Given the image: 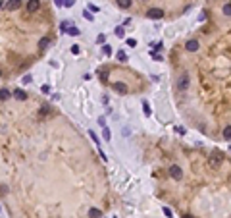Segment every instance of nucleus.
I'll return each mask as SVG.
<instances>
[{"instance_id":"obj_8","label":"nucleus","mask_w":231,"mask_h":218,"mask_svg":"<svg viewBox=\"0 0 231 218\" xmlns=\"http://www.w3.org/2000/svg\"><path fill=\"white\" fill-rule=\"evenodd\" d=\"M116 4H118L121 10H127V8H131L133 0H116Z\"/></svg>"},{"instance_id":"obj_10","label":"nucleus","mask_w":231,"mask_h":218,"mask_svg":"<svg viewBox=\"0 0 231 218\" xmlns=\"http://www.w3.org/2000/svg\"><path fill=\"white\" fill-rule=\"evenodd\" d=\"M48 45H50V39H48V37H42V39L39 41V48H41V50H45Z\"/></svg>"},{"instance_id":"obj_25","label":"nucleus","mask_w":231,"mask_h":218,"mask_svg":"<svg viewBox=\"0 0 231 218\" xmlns=\"http://www.w3.org/2000/svg\"><path fill=\"white\" fill-rule=\"evenodd\" d=\"M118 60H119V62H125V60H127V54H125V52H118Z\"/></svg>"},{"instance_id":"obj_29","label":"nucleus","mask_w":231,"mask_h":218,"mask_svg":"<svg viewBox=\"0 0 231 218\" xmlns=\"http://www.w3.org/2000/svg\"><path fill=\"white\" fill-rule=\"evenodd\" d=\"M127 46H137V41L135 39H127Z\"/></svg>"},{"instance_id":"obj_28","label":"nucleus","mask_w":231,"mask_h":218,"mask_svg":"<svg viewBox=\"0 0 231 218\" xmlns=\"http://www.w3.org/2000/svg\"><path fill=\"white\" fill-rule=\"evenodd\" d=\"M89 135H91V139L95 141V143H100V139L96 137V133H95V131H89Z\"/></svg>"},{"instance_id":"obj_30","label":"nucleus","mask_w":231,"mask_h":218,"mask_svg":"<svg viewBox=\"0 0 231 218\" xmlns=\"http://www.w3.org/2000/svg\"><path fill=\"white\" fill-rule=\"evenodd\" d=\"M31 81H33L31 75H23V83H31Z\"/></svg>"},{"instance_id":"obj_32","label":"nucleus","mask_w":231,"mask_h":218,"mask_svg":"<svg viewBox=\"0 0 231 218\" xmlns=\"http://www.w3.org/2000/svg\"><path fill=\"white\" fill-rule=\"evenodd\" d=\"M71 52H73V54H79V46L73 45V46H71Z\"/></svg>"},{"instance_id":"obj_26","label":"nucleus","mask_w":231,"mask_h":218,"mask_svg":"<svg viewBox=\"0 0 231 218\" xmlns=\"http://www.w3.org/2000/svg\"><path fill=\"white\" fill-rule=\"evenodd\" d=\"M96 42H98V45H104V42H106V37H104V35H98V37H96Z\"/></svg>"},{"instance_id":"obj_16","label":"nucleus","mask_w":231,"mask_h":218,"mask_svg":"<svg viewBox=\"0 0 231 218\" xmlns=\"http://www.w3.org/2000/svg\"><path fill=\"white\" fill-rule=\"evenodd\" d=\"M223 16H231V2L223 4Z\"/></svg>"},{"instance_id":"obj_1","label":"nucleus","mask_w":231,"mask_h":218,"mask_svg":"<svg viewBox=\"0 0 231 218\" xmlns=\"http://www.w3.org/2000/svg\"><path fill=\"white\" fill-rule=\"evenodd\" d=\"M147 18L158 21V19L164 18V10H162V8H150V10H147Z\"/></svg>"},{"instance_id":"obj_19","label":"nucleus","mask_w":231,"mask_h":218,"mask_svg":"<svg viewBox=\"0 0 231 218\" xmlns=\"http://www.w3.org/2000/svg\"><path fill=\"white\" fill-rule=\"evenodd\" d=\"M143 112H144V116H150V106H148V103H147V100L143 103Z\"/></svg>"},{"instance_id":"obj_33","label":"nucleus","mask_w":231,"mask_h":218,"mask_svg":"<svg viewBox=\"0 0 231 218\" xmlns=\"http://www.w3.org/2000/svg\"><path fill=\"white\" fill-rule=\"evenodd\" d=\"M164 214H166V216H171V210H170L168 207H164Z\"/></svg>"},{"instance_id":"obj_37","label":"nucleus","mask_w":231,"mask_h":218,"mask_svg":"<svg viewBox=\"0 0 231 218\" xmlns=\"http://www.w3.org/2000/svg\"><path fill=\"white\" fill-rule=\"evenodd\" d=\"M0 75H2V70H0Z\"/></svg>"},{"instance_id":"obj_17","label":"nucleus","mask_w":231,"mask_h":218,"mask_svg":"<svg viewBox=\"0 0 231 218\" xmlns=\"http://www.w3.org/2000/svg\"><path fill=\"white\" fill-rule=\"evenodd\" d=\"M71 27V23L69 21H62V25H60V29H62V33H68V29Z\"/></svg>"},{"instance_id":"obj_23","label":"nucleus","mask_w":231,"mask_h":218,"mask_svg":"<svg viewBox=\"0 0 231 218\" xmlns=\"http://www.w3.org/2000/svg\"><path fill=\"white\" fill-rule=\"evenodd\" d=\"M102 50H104V54H106V56H110V54H112V46H110V45H104Z\"/></svg>"},{"instance_id":"obj_14","label":"nucleus","mask_w":231,"mask_h":218,"mask_svg":"<svg viewBox=\"0 0 231 218\" xmlns=\"http://www.w3.org/2000/svg\"><path fill=\"white\" fill-rule=\"evenodd\" d=\"M110 137H112V133H110V129H108V127L104 126V129H102V139H104V141H110Z\"/></svg>"},{"instance_id":"obj_34","label":"nucleus","mask_w":231,"mask_h":218,"mask_svg":"<svg viewBox=\"0 0 231 218\" xmlns=\"http://www.w3.org/2000/svg\"><path fill=\"white\" fill-rule=\"evenodd\" d=\"M56 4L58 6H64V0H56Z\"/></svg>"},{"instance_id":"obj_11","label":"nucleus","mask_w":231,"mask_h":218,"mask_svg":"<svg viewBox=\"0 0 231 218\" xmlns=\"http://www.w3.org/2000/svg\"><path fill=\"white\" fill-rule=\"evenodd\" d=\"M12 97V93L8 89H0V100H8Z\"/></svg>"},{"instance_id":"obj_18","label":"nucleus","mask_w":231,"mask_h":218,"mask_svg":"<svg viewBox=\"0 0 231 218\" xmlns=\"http://www.w3.org/2000/svg\"><path fill=\"white\" fill-rule=\"evenodd\" d=\"M46 114H50V106L48 104H42L41 106V116H46Z\"/></svg>"},{"instance_id":"obj_15","label":"nucleus","mask_w":231,"mask_h":218,"mask_svg":"<svg viewBox=\"0 0 231 218\" xmlns=\"http://www.w3.org/2000/svg\"><path fill=\"white\" fill-rule=\"evenodd\" d=\"M68 35H71V37H77V35H81V31H79L77 27H69V29H68Z\"/></svg>"},{"instance_id":"obj_31","label":"nucleus","mask_w":231,"mask_h":218,"mask_svg":"<svg viewBox=\"0 0 231 218\" xmlns=\"http://www.w3.org/2000/svg\"><path fill=\"white\" fill-rule=\"evenodd\" d=\"M98 10H100V8H98V6H92V4L89 6V12H98Z\"/></svg>"},{"instance_id":"obj_20","label":"nucleus","mask_w":231,"mask_h":218,"mask_svg":"<svg viewBox=\"0 0 231 218\" xmlns=\"http://www.w3.org/2000/svg\"><path fill=\"white\" fill-rule=\"evenodd\" d=\"M114 33H116V37H119V39L125 35V33H123V27H116V31H114Z\"/></svg>"},{"instance_id":"obj_22","label":"nucleus","mask_w":231,"mask_h":218,"mask_svg":"<svg viewBox=\"0 0 231 218\" xmlns=\"http://www.w3.org/2000/svg\"><path fill=\"white\" fill-rule=\"evenodd\" d=\"M218 164H220V158L212 156V158H210V166H212V168H216V166H218Z\"/></svg>"},{"instance_id":"obj_24","label":"nucleus","mask_w":231,"mask_h":218,"mask_svg":"<svg viewBox=\"0 0 231 218\" xmlns=\"http://www.w3.org/2000/svg\"><path fill=\"white\" fill-rule=\"evenodd\" d=\"M83 16H85L87 19H89V21H92V19H95V18H92V14H91L89 10H83Z\"/></svg>"},{"instance_id":"obj_9","label":"nucleus","mask_w":231,"mask_h":218,"mask_svg":"<svg viewBox=\"0 0 231 218\" xmlns=\"http://www.w3.org/2000/svg\"><path fill=\"white\" fill-rule=\"evenodd\" d=\"M14 97H16L18 100H25L27 99V93L21 91V89H16V91H14Z\"/></svg>"},{"instance_id":"obj_21","label":"nucleus","mask_w":231,"mask_h":218,"mask_svg":"<svg viewBox=\"0 0 231 218\" xmlns=\"http://www.w3.org/2000/svg\"><path fill=\"white\" fill-rule=\"evenodd\" d=\"M98 77L102 79V81H106V79H108V71H106V70H102V71L98 70Z\"/></svg>"},{"instance_id":"obj_2","label":"nucleus","mask_w":231,"mask_h":218,"mask_svg":"<svg viewBox=\"0 0 231 218\" xmlns=\"http://www.w3.org/2000/svg\"><path fill=\"white\" fill-rule=\"evenodd\" d=\"M170 176H171L173 180H181V178H183V170L179 168L177 164H173V166H170Z\"/></svg>"},{"instance_id":"obj_36","label":"nucleus","mask_w":231,"mask_h":218,"mask_svg":"<svg viewBox=\"0 0 231 218\" xmlns=\"http://www.w3.org/2000/svg\"><path fill=\"white\" fill-rule=\"evenodd\" d=\"M2 6H4V2H2V0H0V8H2Z\"/></svg>"},{"instance_id":"obj_5","label":"nucleus","mask_w":231,"mask_h":218,"mask_svg":"<svg viewBox=\"0 0 231 218\" xmlns=\"http://www.w3.org/2000/svg\"><path fill=\"white\" fill-rule=\"evenodd\" d=\"M185 48L189 50V52H197V50L200 48V45H198V41H197V39H191V41H187Z\"/></svg>"},{"instance_id":"obj_7","label":"nucleus","mask_w":231,"mask_h":218,"mask_svg":"<svg viewBox=\"0 0 231 218\" xmlns=\"http://www.w3.org/2000/svg\"><path fill=\"white\" fill-rule=\"evenodd\" d=\"M19 6H21V0H8V2H6V8H8L10 12L12 10H18Z\"/></svg>"},{"instance_id":"obj_35","label":"nucleus","mask_w":231,"mask_h":218,"mask_svg":"<svg viewBox=\"0 0 231 218\" xmlns=\"http://www.w3.org/2000/svg\"><path fill=\"white\" fill-rule=\"evenodd\" d=\"M183 218H193V216H189V214H185V216H183Z\"/></svg>"},{"instance_id":"obj_3","label":"nucleus","mask_w":231,"mask_h":218,"mask_svg":"<svg viewBox=\"0 0 231 218\" xmlns=\"http://www.w3.org/2000/svg\"><path fill=\"white\" fill-rule=\"evenodd\" d=\"M187 87H189V75H187V74H183L181 77L177 79V91H185Z\"/></svg>"},{"instance_id":"obj_13","label":"nucleus","mask_w":231,"mask_h":218,"mask_svg":"<svg viewBox=\"0 0 231 218\" xmlns=\"http://www.w3.org/2000/svg\"><path fill=\"white\" fill-rule=\"evenodd\" d=\"M100 216H102V212H100L98 208H91L89 210V218H100Z\"/></svg>"},{"instance_id":"obj_12","label":"nucleus","mask_w":231,"mask_h":218,"mask_svg":"<svg viewBox=\"0 0 231 218\" xmlns=\"http://www.w3.org/2000/svg\"><path fill=\"white\" fill-rule=\"evenodd\" d=\"M223 139H225V141H231V126H225V127H223Z\"/></svg>"},{"instance_id":"obj_4","label":"nucleus","mask_w":231,"mask_h":218,"mask_svg":"<svg viewBox=\"0 0 231 218\" xmlns=\"http://www.w3.org/2000/svg\"><path fill=\"white\" fill-rule=\"evenodd\" d=\"M112 87H114V91H116V93H119V95H127V91H129V89H127V85H125V83H121V81H116Z\"/></svg>"},{"instance_id":"obj_27","label":"nucleus","mask_w":231,"mask_h":218,"mask_svg":"<svg viewBox=\"0 0 231 218\" xmlns=\"http://www.w3.org/2000/svg\"><path fill=\"white\" fill-rule=\"evenodd\" d=\"M73 4H75V0H64V6H66V8H71Z\"/></svg>"},{"instance_id":"obj_6","label":"nucleus","mask_w":231,"mask_h":218,"mask_svg":"<svg viewBox=\"0 0 231 218\" xmlns=\"http://www.w3.org/2000/svg\"><path fill=\"white\" fill-rule=\"evenodd\" d=\"M39 6H41L39 0H29V2H27V12H29V14L37 12V10H39Z\"/></svg>"}]
</instances>
